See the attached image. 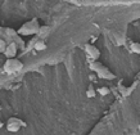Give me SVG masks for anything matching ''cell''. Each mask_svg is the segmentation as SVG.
<instances>
[{
	"label": "cell",
	"instance_id": "obj_1",
	"mask_svg": "<svg viewBox=\"0 0 140 135\" xmlns=\"http://www.w3.org/2000/svg\"><path fill=\"white\" fill-rule=\"evenodd\" d=\"M39 31H40L39 21H37V19H31L30 22L25 23V25L18 30V34H20V35H23V36H31V35L39 34Z\"/></svg>",
	"mask_w": 140,
	"mask_h": 135
},
{
	"label": "cell",
	"instance_id": "obj_2",
	"mask_svg": "<svg viewBox=\"0 0 140 135\" xmlns=\"http://www.w3.org/2000/svg\"><path fill=\"white\" fill-rule=\"evenodd\" d=\"M22 68H23V63L17 58H7V62L4 63V71L8 75L20 72Z\"/></svg>",
	"mask_w": 140,
	"mask_h": 135
},
{
	"label": "cell",
	"instance_id": "obj_3",
	"mask_svg": "<svg viewBox=\"0 0 140 135\" xmlns=\"http://www.w3.org/2000/svg\"><path fill=\"white\" fill-rule=\"evenodd\" d=\"M23 126H26V124L22 120L17 118V117H10L9 120H8V122H7V131H9V133H17L21 127H23Z\"/></svg>",
	"mask_w": 140,
	"mask_h": 135
},
{
	"label": "cell",
	"instance_id": "obj_4",
	"mask_svg": "<svg viewBox=\"0 0 140 135\" xmlns=\"http://www.w3.org/2000/svg\"><path fill=\"white\" fill-rule=\"evenodd\" d=\"M85 52H86V54L89 55V58L91 60H98L100 57L99 49L96 46H94V45H91V44H86L85 45Z\"/></svg>",
	"mask_w": 140,
	"mask_h": 135
},
{
	"label": "cell",
	"instance_id": "obj_5",
	"mask_svg": "<svg viewBox=\"0 0 140 135\" xmlns=\"http://www.w3.org/2000/svg\"><path fill=\"white\" fill-rule=\"evenodd\" d=\"M17 52H18V44L14 43V41H12L9 45L7 46L5 52H4L3 54H4L7 58H14L17 55Z\"/></svg>",
	"mask_w": 140,
	"mask_h": 135
},
{
	"label": "cell",
	"instance_id": "obj_6",
	"mask_svg": "<svg viewBox=\"0 0 140 135\" xmlns=\"http://www.w3.org/2000/svg\"><path fill=\"white\" fill-rule=\"evenodd\" d=\"M96 75H98L99 78H103V80H114V78H116V75L112 73L105 66H103L102 69H99V71L96 72Z\"/></svg>",
	"mask_w": 140,
	"mask_h": 135
},
{
	"label": "cell",
	"instance_id": "obj_7",
	"mask_svg": "<svg viewBox=\"0 0 140 135\" xmlns=\"http://www.w3.org/2000/svg\"><path fill=\"white\" fill-rule=\"evenodd\" d=\"M102 67H103V64L100 63L99 60H90L89 68H90L91 71H94V72H98L99 69H102Z\"/></svg>",
	"mask_w": 140,
	"mask_h": 135
},
{
	"label": "cell",
	"instance_id": "obj_8",
	"mask_svg": "<svg viewBox=\"0 0 140 135\" xmlns=\"http://www.w3.org/2000/svg\"><path fill=\"white\" fill-rule=\"evenodd\" d=\"M33 48H35V50H37V52H42V50L46 49V44H45V41L41 39V40H37V41L35 43Z\"/></svg>",
	"mask_w": 140,
	"mask_h": 135
},
{
	"label": "cell",
	"instance_id": "obj_9",
	"mask_svg": "<svg viewBox=\"0 0 140 135\" xmlns=\"http://www.w3.org/2000/svg\"><path fill=\"white\" fill-rule=\"evenodd\" d=\"M98 93H99V95H102V96H105V95H108L109 94V87L108 86H100L98 90H96Z\"/></svg>",
	"mask_w": 140,
	"mask_h": 135
},
{
	"label": "cell",
	"instance_id": "obj_10",
	"mask_svg": "<svg viewBox=\"0 0 140 135\" xmlns=\"http://www.w3.org/2000/svg\"><path fill=\"white\" fill-rule=\"evenodd\" d=\"M48 32H49V27H46V26H45V27H40V31H39L37 36H39L40 39H44V38L48 36V35H46Z\"/></svg>",
	"mask_w": 140,
	"mask_h": 135
},
{
	"label": "cell",
	"instance_id": "obj_11",
	"mask_svg": "<svg viewBox=\"0 0 140 135\" xmlns=\"http://www.w3.org/2000/svg\"><path fill=\"white\" fill-rule=\"evenodd\" d=\"M130 49L132 53H136V54H140V43H132L130 45Z\"/></svg>",
	"mask_w": 140,
	"mask_h": 135
},
{
	"label": "cell",
	"instance_id": "obj_12",
	"mask_svg": "<svg viewBox=\"0 0 140 135\" xmlns=\"http://www.w3.org/2000/svg\"><path fill=\"white\" fill-rule=\"evenodd\" d=\"M96 93H98V91H95V90H94V87L90 85V86H89V89L86 90V96H88V98H95Z\"/></svg>",
	"mask_w": 140,
	"mask_h": 135
},
{
	"label": "cell",
	"instance_id": "obj_13",
	"mask_svg": "<svg viewBox=\"0 0 140 135\" xmlns=\"http://www.w3.org/2000/svg\"><path fill=\"white\" fill-rule=\"evenodd\" d=\"M118 90H120L121 95L122 96H127L129 94H127V87L123 86V85H118Z\"/></svg>",
	"mask_w": 140,
	"mask_h": 135
},
{
	"label": "cell",
	"instance_id": "obj_14",
	"mask_svg": "<svg viewBox=\"0 0 140 135\" xmlns=\"http://www.w3.org/2000/svg\"><path fill=\"white\" fill-rule=\"evenodd\" d=\"M7 46H8V45H5V41L1 39V40H0V52H1V53H4V52H5V49H7Z\"/></svg>",
	"mask_w": 140,
	"mask_h": 135
},
{
	"label": "cell",
	"instance_id": "obj_15",
	"mask_svg": "<svg viewBox=\"0 0 140 135\" xmlns=\"http://www.w3.org/2000/svg\"><path fill=\"white\" fill-rule=\"evenodd\" d=\"M138 127H139V131H140V125H139V126H138Z\"/></svg>",
	"mask_w": 140,
	"mask_h": 135
}]
</instances>
